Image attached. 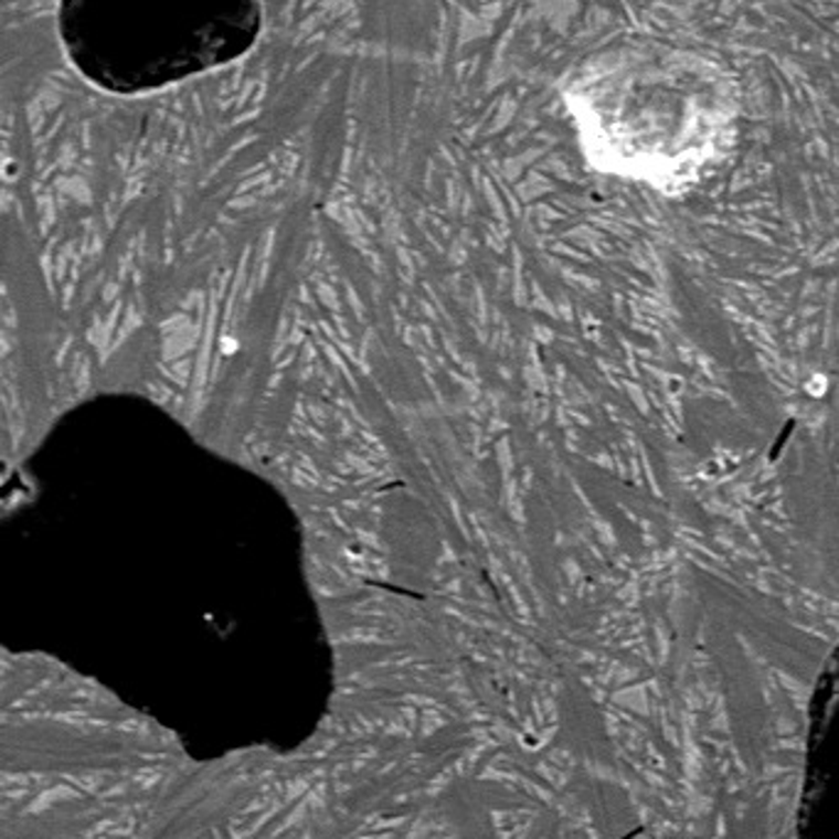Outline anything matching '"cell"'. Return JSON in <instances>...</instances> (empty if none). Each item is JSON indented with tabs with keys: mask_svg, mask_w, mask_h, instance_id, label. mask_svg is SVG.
Masks as SVG:
<instances>
[{
	"mask_svg": "<svg viewBox=\"0 0 839 839\" xmlns=\"http://www.w3.org/2000/svg\"><path fill=\"white\" fill-rule=\"evenodd\" d=\"M566 99L588 163L665 198L702 185L739 146L736 79L719 62L667 42L598 52Z\"/></svg>",
	"mask_w": 839,
	"mask_h": 839,
	"instance_id": "6da1fadb",
	"label": "cell"
},
{
	"mask_svg": "<svg viewBox=\"0 0 839 839\" xmlns=\"http://www.w3.org/2000/svg\"><path fill=\"white\" fill-rule=\"evenodd\" d=\"M74 67L114 94H146L240 60L262 30L259 0H62Z\"/></svg>",
	"mask_w": 839,
	"mask_h": 839,
	"instance_id": "7a4b0ae2",
	"label": "cell"
}]
</instances>
